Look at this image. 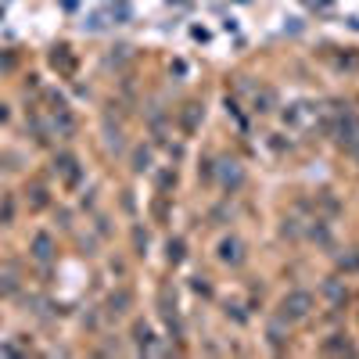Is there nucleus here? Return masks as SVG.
<instances>
[{"mask_svg": "<svg viewBox=\"0 0 359 359\" xmlns=\"http://www.w3.org/2000/svg\"><path fill=\"white\" fill-rule=\"evenodd\" d=\"M219 255H223L227 262H237V259H241V244H237V241H223V244H219Z\"/></svg>", "mask_w": 359, "mask_h": 359, "instance_id": "2", "label": "nucleus"}, {"mask_svg": "<svg viewBox=\"0 0 359 359\" xmlns=\"http://www.w3.org/2000/svg\"><path fill=\"white\" fill-rule=\"evenodd\" d=\"M309 306H313V298H309L306 291H295L291 298H284V316H291V320H302V316L309 313Z\"/></svg>", "mask_w": 359, "mask_h": 359, "instance_id": "1", "label": "nucleus"}, {"mask_svg": "<svg viewBox=\"0 0 359 359\" xmlns=\"http://www.w3.org/2000/svg\"><path fill=\"white\" fill-rule=\"evenodd\" d=\"M36 255H40V259L50 255V241H47V237H36Z\"/></svg>", "mask_w": 359, "mask_h": 359, "instance_id": "3", "label": "nucleus"}]
</instances>
